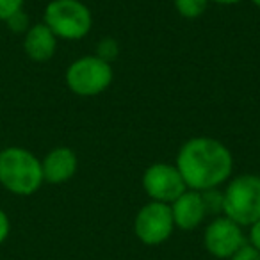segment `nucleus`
<instances>
[{
    "instance_id": "obj_1",
    "label": "nucleus",
    "mask_w": 260,
    "mask_h": 260,
    "mask_svg": "<svg viewBox=\"0 0 260 260\" xmlns=\"http://www.w3.org/2000/svg\"><path fill=\"white\" fill-rule=\"evenodd\" d=\"M177 170L192 191H210L223 184L234 170L226 146L212 138H192L184 143L177 157Z\"/></svg>"
},
{
    "instance_id": "obj_2",
    "label": "nucleus",
    "mask_w": 260,
    "mask_h": 260,
    "mask_svg": "<svg viewBox=\"0 0 260 260\" xmlns=\"http://www.w3.org/2000/svg\"><path fill=\"white\" fill-rule=\"evenodd\" d=\"M45 182L41 160L20 146L0 150V185L16 196H30Z\"/></svg>"
},
{
    "instance_id": "obj_3",
    "label": "nucleus",
    "mask_w": 260,
    "mask_h": 260,
    "mask_svg": "<svg viewBox=\"0 0 260 260\" xmlns=\"http://www.w3.org/2000/svg\"><path fill=\"white\" fill-rule=\"evenodd\" d=\"M223 212L239 226H251L260 219V177L239 175L223 192Z\"/></svg>"
},
{
    "instance_id": "obj_4",
    "label": "nucleus",
    "mask_w": 260,
    "mask_h": 260,
    "mask_svg": "<svg viewBox=\"0 0 260 260\" xmlns=\"http://www.w3.org/2000/svg\"><path fill=\"white\" fill-rule=\"evenodd\" d=\"M45 25L62 40H82L93 25V16L80 0H52L45 8Z\"/></svg>"
},
{
    "instance_id": "obj_5",
    "label": "nucleus",
    "mask_w": 260,
    "mask_h": 260,
    "mask_svg": "<svg viewBox=\"0 0 260 260\" xmlns=\"http://www.w3.org/2000/svg\"><path fill=\"white\" fill-rule=\"evenodd\" d=\"M112 82L111 62L102 61L96 55L77 59L66 70V84L75 94L94 96L105 91Z\"/></svg>"
},
{
    "instance_id": "obj_6",
    "label": "nucleus",
    "mask_w": 260,
    "mask_h": 260,
    "mask_svg": "<svg viewBox=\"0 0 260 260\" xmlns=\"http://www.w3.org/2000/svg\"><path fill=\"white\" fill-rule=\"evenodd\" d=\"M173 214L170 203L150 202L138 212L134 221V232L143 244H162L173 234Z\"/></svg>"
},
{
    "instance_id": "obj_7",
    "label": "nucleus",
    "mask_w": 260,
    "mask_h": 260,
    "mask_svg": "<svg viewBox=\"0 0 260 260\" xmlns=\"http://www.w3.org/2000/svg\"><path fill=\"white\" fill-rule=\"evenodd\" d=\"M143 187L153 202L173 203L182 192L187 191L184 178L177 166L153 164L143 175Z\"/></svg>"
},
{
    "instance_id": "obj_8",
    "label": "nucleus",
    "mask_w": 260,
    "mask_h": 260,
    "mask_svg": "<svg viewBox=\"0 0 260 260\" xmlns=\"http://www.w3.org/2000/svg\"><path fill=\"white\" fill-rule=\"evenodd\" d=\"M244 242L246 239L241 226L226 216L214 219L203 235L205 249L216 258H230Z\"/></svg>"
},
{
    "instance_id": "obj_9",
    "label": "nucleus",
    "mask_w": 260,
    "mask_h": 260,
    "mask_svg": "<svg viewBox=\"0 0 260 260\" xmlns=\"http://www.w3.org/2000/svg\"><path fill=\"white\" fill-rule=\"evenodd\" d=\"M171 214H173V223L180 230H194L205 217V203L200 191L182 192L173 203H171Z\"/></svg>"
},
{
    "instance_id": "obj_10",
    "label": "nucleus",
    "mask_w": 260,
    "mask_h": 260,
    "mask_svg": "<svg viewBox=\"0 0 260 260\" xmlns=\"http://www.w3.org/2000/svg\"><path fill=\"white\" fill-rule=\"evenodd\" d=\"M43 178L48 184H62L68 182L77 171V155L73 150L59 146L48 152L41 160Z\"/></svg>"
},
{
    "instance_id": "obj_11",
    "label": "nucleus",
    "mask_w": 260,
    "mask_h": 260,
    "mask_svg": "<svg viewBox=\"0 0 260 260\" xmlns=\"http://www.w3.org/2000/svg\"><path fill=\"white\" fill-rule=\"evenodd\" d=\"M23 50L29 59L36 62H47L57 50V36L45 23H36L25 32Z\"/></svg>"
},
{
    "instance_id": "obj_12",
    "label": "nucleus",
    "mask_w": 260,
    "mask_h": 260,
    "mask_svg": "<svg viewBox=\"0 0 260 260\" xmlns=\"http://www.w3.org/2000/svg\"><path fill=\"white\" fill-rule=\"evenodd\" d=\"M209 6V0H175V8L184 18H198Z\"/></svg>"
},
{
    "instance_id": "obj_13",
    "label": "nucleus",
    "mask_w": 260,
    "mask_h": 260,
    "mask_svg": "<svg viewBox=\"0 0 260 260\" xmlns=\"http://www.w3.org/2000/svg\"><path fill=\"white\" fill-rule=\"evenodd\" d=\"M119 54V45L114 38H104V40L98 43L96 48V57H100L102 61L111 62L118 57Z\"/></svg>"
},
{
    "instance_id": "obj_14",
    "label": "nucleus",
    "mask_w": 260,
    "mask_h": 260,
    "mask_svg": "<svg viewBox=\"0 0 260 260\" xmlns=\"http://www.w3.org/2000/svg\"><path fill=\"white\" fill-rule=\"evenodd\" d=\"M4 23L8 25V29L11 30V32H15V34H25L27 30L30 29L29 15H27L23 9H20L18 13H15L13 16H9Z\"/></svg>"
},
{
    "instance_id": "obj_15",
    "label": "nucleus",
    "mask_w": 260,
    "mask_h": 260,
    "mask_svg": "<svg viewBox=\"0 0 260 260\" xmlns=\"http://www.w3.org/2000/svg\"><path fill=\"white\" fill-rule=\"evenodd\" d=\"M25 0H0V22H6L9 16L23 9Z\"/></svg>"
},
{
    "instance_id": "obj_16",
    "label": "nucleus",
    "mask_w": 260,
    "mask_h": 260,
    "mask_svg": "<svg viewBox=\"0 0 260 260\" xmlns=\"http://www.w3.org/2000/svg\"><path fill=\"white\" fill-rule=\"evenodd\" d=\"M230 260H260V251L251 244V242H244L234 255L230 256Z\"/></svg>"
},
{
    "instance_id": "obj_17",
    "label": "nucleus",
    "mask_w": 260,
    "mask_h": 260,
    "mask_svg": "<svg viewBox=\"0 0 260 260\" xmlns=\"http://www.w3.org/2000/svg\"><path fill=\"white\" fill-rule=\"evenodd\" d=\"M203 203H205V210H223V194H217L216 189L210 191H203Z\"/></svg>"
},
{
    "instance_id": "obj_18",
    "label": "nucleus",
    "mask_w": 260,
    "mask_h": 260,
    "mask_svg": "<svg viewBox=\"0 0 260 260\" xmlns=\"http://www.w3.org/2000/svg\"><path fill=\"white\" fill-rule=\"evenodd\" d=\"M9 234H11V221H9V216L0 209V244H4L8 241Z\"/></svg>"
},
{
    "instance_id": "obj_19",
    "label": "nucleus",
    "mask_w": 260,
    "mask_h": 260,
    "mask_svg": "<svg viewBox=\"0 0 260 260\" xmlns=\"http://www.w3.org/2000/svg\"><path fill=\"white\" fill-rule=\"evenodd\" d=\"M249 242L260 251V219H256L255 223L251 224V230H249Z\"/></svg>"
},
{
    "instance_id": "obj_20",
    "label": "nucleus",
    "mask_w": 260,
    "mask_h": 260,
    "mask_svg": "<svg viewBox=\"0 0 260 260\" xmlns=\"http://www.w3.org/2000/svg\"><path fill=\"white\" fill-rule=\"evenodd\" d=\"M214 2L223 4V6H230V4H237V2H241V0H214Z\"/></svg>"
},
{
    "instance_id": "obj_21",
    "label": "nucleus",
    "mask_w": 260,
    "mask_h": 260,
    "mask_svg": "<svg viewBox=\"0 0 260 260\" xmlns=\"http://www.w3.org/2000/svg\"><path fill=\"white\" fill-rule=\"evenodd\" d=\"M251 2H253V4L256 6V8H260V0H251Z\"/></svg>"
}]
</instances>
